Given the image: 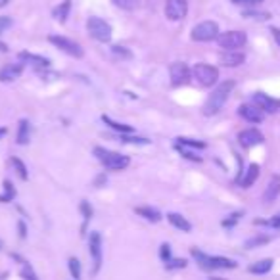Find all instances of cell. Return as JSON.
Masks as SVG:
<instances>
[{
    "label": "cell",
    "mask_w": 280,
    "mask_h": 280,
    "mask_svg": "<svg viewBox=\"0 0 280 280\" xmlns=\"http://www.w3.org/2000/svg\"><path fill=\"white\" fill-rule=\"evenodd\" d=\"M232 88H234V81H225V83H221L219 87L209 94V98L205 100V104H203V115L209 117V115L219 114L221 110H223V106L227 104Z\"/></svg>",
    "instance_id": "6da1fadb"
},
{
    "label": "cell",
    "mask_w": 280,
    "mask_h": 280,
    "mask_svg": "<svg viewBox=\"0 0 280 280\" xmlns=\"http://www.w3.org/2000/svg\"><path fill=\"white\" fill-rule=\"evenodd\" d=\"M192 257L198 261L201 269H205V271H217V269H236L238 263L232 261V259H228V257H221V255H207L200 252V250H196L192 248Z\"/></svg>",
    "instance_id": "7a4b0ae2"
},
{
    "label": "cell",
    "mask_w": 280,
    "mask_h": 280,
    "mask_svg": "<svg viewBox=\"0 0 280 280\" xmlns=\"http://www.w3.org/2000/svg\"><path fill=\"white\" fill-rule=\"evenodd\" d=\"M94 156H96L98 161H100L106 169H110V171H123L125 167H129V163H131L129 156H123L119 152H112V150L100 148V146L94 148Z\"/></svg>",
    "instance_id": "3957f363"
},
{
    "label": "cell",
    "mask_w": 280,
    "mask_h": 280,
    "mask_svg": "<svg viewBox=\"0 0 280 280\" xmlns=\"http://www.w3.org/2000/svg\"><path fill=\"white\" fill-rule=\"evenodd\" d=\"M87 31L92 39H96L100 43H110L112 41V25L104 21L102 18H88L87 21Z\"/></svg>",
    "instance_id": "277c9868"
},
{
    "label": "cell",
    "mask_w": 280,
    "mask_h": 280,
    "mask_svg": "<svg viewBox=\"0 0 280 280\" xmlns=\"http://www.w3.org/2000/svg\"><path fill=\"white\" fill-rule=\"evenodd\" d=\"M192 77L201 87H213L219 81V69L209 63H196L192 69Z\"/></svg>",
    "instance_id": "5b68a950"
},
{
    "label": "cell",
    "mask_w": 280,
    "mask_h": 280,
    "mask_svg": "<svg viewBox=\"0 0 280 280\" xmlns=\"http://www.w3.org/2000/svg\"><path fill=\"white\" fill-rule=\"evenodd\" d=\"M219 25L215 21H201L192 29V41L196 43H211L219 39Z\"/></svg>",
    "instance_id": "8992f818"
},
{
    "label": "cell",
    "mask_w": 280,
    "mask_h": 280,
    "mask_svg": "<svg viewBox=\"0 0 280 280\" xmlns=\"http://www.w3.org/2000/svg\"><path fill=\"white\" fill-rule=\"evenodd\" d=\"M246 41H248V37L242 31H227V33H221L217 39L219 46L225 50H240L246 44Z\"/></svg>",
    "instance_id": "52a82bcc"
},
{
    "label": "cell",
    "mask_w": 280,
    "mask_h": 280,
    "mask_svg": "<svg viewBox=\"0 0 280 280\" xmlns=\"http://www.w3.org/2000/svg\"><path fill=\"white\" fill-rule=\"evenodd\" d=\"M48 41H50L56 48H60L61 52L69 54V56H73V58H83V48H81V44H77L75 41L67 39V37L50 35L48 37Z\"/></svg>",
    "instance_id": "ba28073f"
},
{
    "label": "cell",
    "mask_w": 280,
    "mask_h": 280,
    "mask_svg": "<svg viewBox=\"0 0 280 280\" xmlns=\"http://www.w3.org/2000/svg\"><path fill=\"white\" fill-rule=\"evenodd\" d=\"M188 14V2L186 0H167L165 2V16L171 21H181Z\"/></svg>",
    "instance_id": "9c48e42d"
},
{
    "label": "cell",
    "mask_w": 280,
    "mask_h": 280,
    "mask_svg": "<svg viewBox=\"0 0 280 280\" xmlns=\"http://www.w3.org/2000/svg\"><path fill=\"white\" fill-rule=\"evenodd\" d=\"M88 254H90L92 263H94V269L92 271L98 272L100 267H102V236H100V232H90V238H88Z\"/></svg>",
    "instance_id": "30bf717a"
},
{
    "label": "cell",
    "mask_w": 280,
    "mask_h": 280,
    "mask_svg": "<svg viewBox=\"0 0 280 280\" xmlns=\"http://www.w3.org/2000/svg\"><path fill=\"white\" fill-rule=\"evenodd\" d=\"M169 75H171V83H173L175 87H179V85L188 83L190 75H192V69H190L184 61H175V63H171V67H169Z\"/></svg>",
    "instance_id": "8fae6325"
},
{
    "label": "cell",
    "mask_w": 280,
    "mask_h": 280,
    "mask_svg": "<svg viewBox=\"0 0 280 280\" xmlns=\"http://www.w3.org/2000/svg\"><path fill=\"white\" fill-rule=\"evenodd\" d=\"M252 104L257 106L265 114H274V112L280 110V100L267 96L265 92H255L254 96H252Z\"/></svg>",
    "instance_id": "7c38bea8"
},
{
    "label": "cell",
    "mask_w": 280,
    "mask_h": 280,
    "mask_svg": "<svg viewBox=\"0 0 280 280\" xmlns=\"http://www.w3.org/2000/svg\"><path fill=\"white\" fill-rule=\"evenodd\" d=\"M263 140H265V136H263L257 129H244V131L238 134V142H240L244 148L259 146V144H263Z\"/></svg>",
    "instance_id": "4fadbf2b"
},
{
    "label": "cell",
    "mask_w": 280,
    "mask_h": 280,
    "mask_svg": "<svg viewBox=\"0 0 280 280\" xmlns=\"http://www.w3.org/2000/svg\"><path fill=\"white\" fill-rule=\"evenodd\" d=\"M238 114H240V117H244L246 121L250 123H261L263 117H265V112H261L254 104H242L238 108Z\"/></svg>",
    "instance_id": "5bb4252c"
},
{
    "label": "cell",
    "mask_w": 280,
    "mask_h": 280,
    "mask_svg": "<svg viewBox=\"0 0 280 280\" xmlns=\"http://www.w3.org/2000/svg\"><path fill=\"white\" fill-rule=\"evenodd\" d=\"M219 60L225 67H238L246 61V54L240 52V50H225L221 54Z\"/></svg>",
    "instance_id": "9a60e30c"
},
{
    "label": "cell",
    "mask_w": 280,
    "mask_h": 280,
    "mask_svg": "<svg viewBox=\"0 0 280 280\" xmlns=\"http://www.w3.org/2000/svg\"><path fill=\"white\" fill-rule=\"evenodd\" d=\"M21 71H23V63H6L0 69V81L2 83H12L21 75Z\"/></svg>",
    "instance_id": "2e32d148"
},
{
    "label": "cell",
    "mask_w": 280,
    "mask_h": 280,
    "mask_svg": "<svg viewBox=\"0 0 280 280\" xmlns=\"http://www.w3.org/2000/svg\"><path fill=\"white\" fill-rule=\"evenodd\" d=\"M278 194H280V177L272 175L269 184H267V190L263 194V201L265 203H272V201L278 198Z\"/></svg>",
    "instance_id": "e0dca14e"
},
{
    "label": "cell",
    "mask_w": 280,
    "mask_h": 280,
    "mask_svg": "<svg viewBox=\"0 0 280 280\" xmlns=\"http://www.w3.org/2000/svg\"><path fill=\"white\" fill-rule=\"evenodd\" d=\"M257 177H259V165H257V163H252V165L246 169L244 177H240L238 184H240L242 188H250V186L257 181Z\"/></svg>",
    "instance_id": "ac0fdd59"
},
{
    "label": "cell",
    "mask_w": 280,
    "mask_h": 280,
    "mask_svg": "<svg viewBox=\"0 0 280 280\" xmlns=\"http://www.w3.org/2000/svg\"><path fill=\"white\" fill-rule=\"evenodd\" d=\"M19 60L25 61V63H31V65H37V67H48L50 65V60L48 58L37 56V54H31V52H19Z\"/></svg>",
    "instance_id": "d6986e66"
},
{
    "label": "cell",
    "mask_w": 280,
    "mask_h": 280,
    "mask_svg": "<svg viewBox=\"0 0 280 280\" xmlns=\"http://www.w3.org/2000/svg\"><path fill=\"white\" fill-rule=\"evenodd\" d=\"M167 221H169L175 228L183 230V232H190V230H192V225H190V223L186 221V217H183L181 213H169V215H167Z\"/></svg>",
    "instance_id": "ffe728a7"
},
{
    "label": "cell",
    "mask_w": 280,
    "mask_h": 280,
    "mask_svg": "<svg viewBox=\"0 0 280 280\" xmlns=\"http://www.w3.org/2000/svg\"><path fill=\"white\" fill-rule=\"evenodd\" d=\"M69 12H71V0H63L60 6H56L52 12V16L56 21H60V23H65L67 18H69Z\"/></svg>",
    "instance_id": "44dd1931"
},
{
    "label": "cell",
    "mask_w": 280,
    "mask_h": 280,
    "mask_svg": "<svg viewBox=\"0 0 280 280\" xmlns=\"http://www.w3.org/2000/svg\"><path fill=\"white\" fill-rule=\"evenodd\" d=\"M272 269V259H261V261H255L248 267V271L252 274H267Z\"/></svg>",
    "instance_id": "7402d4cb"
},
{
    "label": "cell",
    "mask_w": 280,
    "mask_h": 280,
    "mask_svg": "<svg viewBox=\"0 0 280 280\" xmlns=\"http://www.w3.org/2000/svg\"><path fill=\"white\" fill-rule=\"evenodd\" d=\"M134 213H136V215H140V217H144L146 221H152V223H158V221L161 219L159 211L154 209V207H136V209H134Z\"/></svg>",
    "instance_id": "603a6c76"
},
{
    "label": "cell",
    "mask_w": 280,
    "mask_h": 280,
    "mask_svg": "<svg viewBox=\"0 0 280 280\" xmlns=\"http://www.w3.org/2000/svg\"><path fill=\"white\" fill-rule=\"evenodd\" d=\"M29 132H31V129H29V121H27V119H21V121H19L18 136H16L19 146H25L27 142H29Z\"/></svg>",
    "instance_id": "cb8c5ba5"
},
{
    "label": "cell",
    "mask_w": 280,
    "mask_h": 280,
    "mask_svg": "<svg viewBox=\"0 0 280 280\" xmlns=\"http://www.w3.org/2000/svg\"><path fill=\"white\" fill-rule=\"evenodd\" d=\"M102 121H104L106 125H108V127H112L114 131L121 132V134L132 132V127H131V125H125V123H117V121H114L112 117H108V115H102Z\"/></svg>",
    "instance_id": "d4e9b609"
},
{
    "label": "cell",
    "mask_w": 280,
    "mask_h": 280,
    "mask_svg": "<svg viewBox=\"0 0 280 280\" xmlns=\"http://www.w3.org/2000/svg\"><path fill=\"white\" fill-rule=\"evenodd\" d=\"M271 242V236H265V234H261V236H254L250 238L248 242H246V248L248 250H254V248H259V246H265Z\"/></svg>",
    "instance_id": "484cf974"
},
{
    "label": "cell",
    "mask_w": 280,
    "mask_h": 280,
    "mask_svg": "<svg viewBox=\"0 0 280 280\" xmlns=\"http://www.w3.org/2000/svg\"><path fill=\"white\" fill-rule=\"evenodd\" d=\"M177 144L179 146H190V148H205V142L201 140H194V138H186V136H179L177 138Z\"/></svg>",
    "instance_id": "4316f807"
},
{
    "label": "cell",
    "mask_w": 280,
    "mask_h": 280,
    "mask_svg": "<svg viewBox=\"0 0 280 280\" xmlns=\"http://www.w3.org/2000/svg\"><path fill=\"white\" fill-rule=\"evenodd\" d=\"M16 198V188L12 186V183L10 181H4V194H0V201H12Z\"/></svg>",
    "instance_id": "83f0119b"
},
{
    "label": "cell",
    "mask_w": 280,
    "mask_h": 280,
    "mask_svg": "<svg viewBox=\"0 0 280 280\" xmlns=\"http://www.w3.org/2000/svg\"><path fill=\"white\" fill-rule=\"evenodd\" d=\"M12 165L16 167V171H18V175H19V179H21V181H27V179H29L27 167H25V163H23L21 159H19V158H12Z\"/></svg>",
    "instance_id": "f1b7e54d"
},
{
    "label": "cell",
    "mask_w": 280,
    "mask_h": 280,
    "mask_svg": "<svg viewBox=\"0 0 280 280\" xmlns=\"http://www.w3.org/2000/svg\"><path fill=\"white\" fill-rule=\"evenodd\" d=\"M242 18H250V19H259V21H265L269 19V12H255V10H244L242 12Z\"/></svg>",
    "instance_id": "f546056e"
},
{
    "label": "cell",
    "mask_w": 280,
    "mask_h": 280,
    "mask_svg": "<svg viewBox=\"0 0 280 280\" xmlns=\"http://www.w3.org/2000/svg\"><path fill=\"white\" fill-rule=\"evenodd\" d=\"M69 272L75 280L81 278V261L77 259V257H71L69 259Z\"/></svg>",
    "instance_id": "4dcf8cb0"
},
{
    "label": "cell",
    "mask_w": 280,
    "mask_h": 280,
    "mask_svg": "<svg viewBox=\"0 0 280 280\" xmlns=\"http://www.w3.org/2000/svg\"><path fill=\"white\" fill-rule=\"evenodd\" d=\"M21 278L23 280H39L37 278L35 271H33V267H31L29 263H23V265H21Z\"/></svg>",
    "instance_id": "1f68e13d"
},
{
    "label": "cell",
    "mask_w": 280,
    "mask_h": 280,
    "mask_svg": "<svg viewBox=\"0 0 280 280\" xmlns=\"http://www.w3.org/2000/svg\"><path fill=\"white\" fill-rule=\"evenodd\" d=\"M112 2L121 10H134L138 6V0H112Z\"/></svg>",
    "instance_id": "d6a6232c"
},
{
    "label": "cell",
    "mask_w": 280,
    "mask_h": 280,
    "mask_svg": "<svg viewBox=\"0 0 280 280\" xmlns=\"http://www.w3.org/2000/svg\"><path fill=\"white\" fill-rule=\"evenodd\" d=\"M186 267V259H169L165 263L167 271H175V269H184Z\"/></svg>",
    "instance_id": "836d02e7"
},
{
    "label": "cell",
    "mask_w": 280,
    "mask_h": 280,
    "mask_svg": "<svg viewBox=\"0 0 280 280\" xmlns=\"http://www.w3.org/2000/svg\"><path fill=\"white\" fill-rule=\"evenodd\" d=\"M119 138H121V142H129V144H150L148 138H140V136H125V134H121Z\"/></svg>",
    "instance_id": "e575fe53"
},
{
    "label": "cell",
    "mask_w": 280,
    "mask_h": 280,
    "mask_svg": "<svg viewBox=\"0 0 280 280\" xmlns=\"http://www.w3.org/2000/svg\"><path fill=\"white\" fill-rule=\"evenodd\" d=\"M159 257H161V261L163 263L169 261V259H171V246L161 244V248H159Z\"/></svg>",
    "instance_id": "d590c367"
},
{
    "label": "cell",
    "mask_w": 280,
    "mask_h": 280,
    "mask_svg": "<svg viewBox=\"0 0 280 280\" xmlns=\"http://www.w3.org/2000/svg\"><path fill=\"white\" fill-rule=\"evenodd\" d=\"M177 150H179V152H181V154H183V156H184L186 159H192V161H198V163L201 161L200 156H194L192 152H190V150H186L184 146H179V144H177Z\"/></svg>",
    "instance_id": "8d00e7d4"
},
{
    "label": "cell",
    "mask_w": 280,
    "mask_h": 280,
    "mask_svg": "<svg viewBox=\"0 0 280 280\" xmlns=\"http://www.w3.org/2000/svg\"><path fill=\"white\" fill-rule=\"evenodd\" d=\"M81 213H83V217H85V223L88 219H92V207L88 205V201H81Z\"/></svg>",
    "instance_id": "74e56055"
},
{
    "label": "cell",
    "mask_w": 280,
    "mask_h": 280,
    "mask_svg": "<svg viewBox=\"0 0 280 280\" xmlns=\"http://www.w3.org/2000/svg\"><path fill=\"white\" fill-rule=\"evenodd\" d=\"M232 4H236V6H250V8H254V6H259L263 0H230Z\"/></svg>",
    "instance_id": "f35d334b"
},
{
    "label": "cell",
    "mask_w": 280,
    "mask_h": 280,
    "mask_svg": "<svg viewBox=\"0 0 280 280\" xmlns=\"http://www.w3.org/2000/svg\"><path fill=\"white\" fill-rule=\"evenodd\" d=\"M112 52H114L115 56H119V58H131L132 56L125 46H112Z\"/></svg>",
    "instance_id": "ab89813d"
},
{
    "label": "cell",
    "mask_w": 280,
    "mask_h": 280,
    "mask_svg": "<svg viewBox=\"0 0 280 280\" xmlns=\"http://www.w3.org/2000/svg\"><path fill=\"white\" fill-rule=\"evenodd\" d=\"M240 217H242V211H238V213H232V215H230V219H225V221H223V227H232V225H236Z\"/></svg>",
    "instance_id": "60d3db41"
},
{
    "label": "cell",
    "mask_w": 280,
    "mask_h": 280,
    "mask_svg": "<svg viewBox=\"0 0 280 280\" xmlns=\"http://www.w3.org/2000/svg\"><path fill=\"white\" fill-rule=\"evenodd\" d=\"M257 223H261V225H269L272 228H280V213H276L271 221H257Z\"/></svg>",
    "instance_id": "b9f144b4"
},
{
    "label": "cell",
    "mask_w": 280,
    "mask_h": 280,
    "mask_svg": "<svg viewBox=\"0 0 280 280\" xmlns=\"http://www.w3.org/2000/svg\"><path fill=\"white\" fill-rule=\"evenodd\" d=\"M10 25H12V19H10L8 16H2V18H0V33L6 31Z\"/></svg>",
    "instance_id": "7bdbcfd3"
},
{
    "label": "cell",
    "mask_w": 280,
    "mask_h": 280,
    "mask_svg": "<svg viewBox=\"0 0 280 280\" xmlns=\"http://www.w3.org/2000/svg\"><path fill=\"white\" fill-rule=\"evenodd\" d=\"M271 33H272V37H274V41H276V44L280 46V29H278V27H272Z\"/></svg>",
    "instance_id": "ee69618b"
},
{
    "label": "cell",
    "mask_w": 280,
    "mask_h": 280,
    "mask_svg": "<svg viewBox=\"0 0 280 280\" xmlns=\"http://www.w3.org/2000/svg\"><path fill=\"white\" fill-rule=\"evenodd\" d=\"M25 223H19V236L21 238H25Z\"/></svg>",
    "instance_id": "f6af8a7d"
},
{
    "label": "cell",
    "mask_w": 280,
    "mask_h": 280,
    "mask_svg": "<svg viewBox=\"0 0 280 280\" xmlns=\"http://www.w3.org/2000/svg\"><path fill=\"white\" fill-rule=\"evenodd\" d=\"M0 52H8V46L4 43H0Z\"/></svg>",
    "instance_id": "bcb514c9"
},
{
    "label": "cell",
    "mask_w": 280,
    "mask_h": 280,
    "mask_svg": "<svg viewBox=\"0 0 280 280\" xmlns=\"http://www.w3.org/2000/svg\"><path fill=\"white\" fill-rule=\"evenodd\" d=\"M10 0H0V8H4V6H6V4H8Z\"/></svg>",
    "instance_id": "7dc6e473"
},
{
    "label": "cell",
    "mask_w": 280,
    "mask_h": 280,
    "mask_svg": "<svg viewBox=\"0 0 280 280\" xmlns=\"http://www.w3.org/2000/svg\"><path fill=\"white\" fill-rule=\"evenodd\" d=\"M4 132H6V129H0V136H2V134H4Z\"/></svg>",
    "instance_id": "c3c4849f"
},
{
    "label": "cell",
    "mask_w": 280,
    "mask_h": 280,
    "mask_svg": "<svg viewBox=\"0 0 280 280\" xmlns=\"http://www.w3.org/2000/svg\"><path fill=\"white\" fill-rule=\"evenodd\" d=\"M211 280H225V278H211Z\"/></svg>",
    "instance_id": "681fc988"
},
{
    "label": "cell",
    "mask_w": 280,
    "mask_h": 280,
    "mask_svg": "<svg viewBox=\"0 0 280 280\" xmlns=\"http://www.w3.org/2000/svg\"><path fill=\"white\" fill-rule=\"evenodd\" d=\"M0 250H2V242H0Z\"/></svg>",
    "instance_id": "f907efd6"
}]
</instances>
